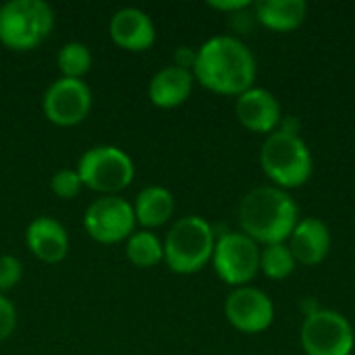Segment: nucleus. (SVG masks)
Returning a JSON list of instances; mask_svg holds the SVG:
<instances>
[{
  "label": "nucleus",
  "instance_id": "obj_13",
  "mask_svg": "<svg viewBox=\"0 0 355 355\" xmlns=\"http://www.w3.org/2000/svg\"><path fill=\"white\" fill-rule=\"evenodd\" d=\"M110 40L127 52L150 50L156 42V27L148 12L135 6L121 8L108 23Z\"/></svg>",
  "mask_w": 355,
  "mask_h": 355
},
{
  "label": "nucleus",
  "instance_id": "obj_4",
  "mask_svg": "<svg viewBox=\"0 0 355 355\" xmlns=\"http://www.w3.org/2000/svg\"><path fill=\"white\" fill-rule=\"evenodd\" d=\"M164 262L177 275H196L212 262L216 235L202 216H183L166 233Z\"/></svg>",
  "mask_w": 355,
  "mask_h": 355
},
{
  "label": "nucleus",
  "instance_id": "obj_25",
  "mask_svg": "<svg viewBox=\"0 0 355 355\" xmlns=\"http://www.w3.org/2000/svg\"><path fill=\"white\" fill-rule=\"evenodd\" d=\"M208 6L216 8L220 12H239V10H245L248 6H252V2L250 0H210Z\"/></svg>",
  "mask_w": 355,
  "mask_h": 355
},
{
  "label": "nucleus",
  "instance_id": "obj_12",
  "mask_svg": "<svg viewBox=\"0 0 355 355\" xmlns=\"http://www.w3.org/2000/svg\"><path fill=\"white\" fill-rule=\"evenodd\" d=\"M235 114L248 131L266 133V135L279 129L283 116L277 96L266 87H256V85L237 96Z\"/></svg>",
  "mask_w": 355,
  "mask_h": 355
},
{
  "label": "nucleus",
  "instance_id": "obj_18",
  "mask_svg": "<svg viewBox=\"0 0 355 355\" xmlns=\"http://www.w3.org/2000/svg\"><path fill=\"white\" fill-rule=\"evenodd\" d=\"M256 17L272 31H295L308 17V4L304 0H260Z\"/></svg>",
  "mask_w": 355,
  "mask_h": 355
},
{
  "label": "nucleus",
  "instance_id": "obj_5",
  "mask_svg": "<svg viewBox=\"0 0 355 355\" xmlns=\"http://www.w3.org/2000/svg\"><path fill=\"white\" fill-rule=\"evenodd\" d=\"M52 29L54 10L44 0H8L0 6V44L8 50H33Z\"/></svg>",
  "mask_w": 355,
  "mask_h": 355
},
{
  "label": "nucleus",
  "instance_id": "obj_6",
  "mask_svg": "<svg viewBox=\"0 0 355 355\" xmlns=\"http://www.w3.org/2000/svg\"><path fill=\"white\" fill-rule=\"evenodd\" d=\"M83 187L102 196H116L135 177L133 158L116 146H94L81 154L75 168Z\"/></svg>",
  "mask_w": 355,
  "mask_h": 355
},
{
  "label": "nucleus",
  "instance_id": "obj_21",
  "mask_svg": "<svg viewBox=\"0 0 355 355\" xmlns=\"http://www.w3.org/2000/svg\"><path fill=\"white\" fill-rule=\"evenodd\" d=\"M295 264L297 262L287 243L264 245L260 252V270L272 281H283V279L291 277L295 270Z\"/></svg>",
  "mask_w": 355,
  "mask_h": 355
},
{
  "label": "nucleus",
  "instance_id": "obj_22",
  "mask_svg": "<svg viewBox=\"0 0 355 355\" xmlns=\"http://www.w3.org/2000/svg\"><path fill=\"white\" fill-rule=\"evenodd\" d=\"M50 189L60 200H73L81 193L83 183L75 168H60L50 179Z\"/></svg>",
  "mask_w": 355,
  "mask_h": 355
},
{
  "label": "nucleus",
  "instance_id": "obj_9",
  "mask_svg": "<svg viewBox=\"0 0 355 355\" xmlns=\"http://www.w3.org/2000/svg\"><path fill=\"white\" fill-rule=\"evenodd\" d=\"M135 225L133 204L121 196H100L87 206L83 216L85 233L102 245L127 241L135 233Z\"/></svg>",
  "mask_w": 355,
  "mask_h": 355
},
{
  "label": "nucleus",
  "instance_id": "obj_2",
  "mask_svg": "<svg viewBox=\"0 0 355 355\" xmlns=\"http://www.w3.org/2000/svg\"><path fill=\"white\" fill-rule=\"evenodd\" d=\"M237 220L241 233L252 237L258 245L285 243L300 223V208L289 191L277 185H264L243 196Z\"/></svg>",
  "mask_w": 355,
  "mask_h": 355
},
{
  "label": "nucleus",
  "instance_id": "obj_10",
  "mask_svg": "<svg viewBox=\"0 0 355 355\" xmlns=\"http://www.w3.org/2000/svg\"><path fill=\"white\" fill-rule=\"evenodd\" d=\"M92 89L83 79L58 77L48 85L42 98L44 116L56 127H75L83 123L92 110Z\"/></svg>",
  "mask_w": 355,
  "mask_h": 355
},
{
  "label": "nucleus",
  "instance_id": "obj_1",
  "mask_svg": "<svg viewBox=\"0 0 355 355\" xmlns=\"http://www.w3.org/2000/svg\"><path fill=\"white\" fill-rule=\"evenodd\" d=\"M193 79L223 96H239L256 83V56L248 44L235 35H214L206 40L193 62Z\"/></svg>",
  "mask_w": 355,
  "mask_h": 355
},
{
  "label": "nucleus",
  "instance_id": "obj_15",
  "mask_svg": "<svg viewBox=\"0 0 355 355\" xmlns=\"http://www.w3.org/2000/svg\"><path fill=\"white\" fill-rule=\"evenodd\" d=\"M289 241V250L295 262L304 266H318L320 262H324L333 243L329 227L316 216L302 218L295 225Z\"/></svg>",
  "mask_w": 355,
  "mask_h": 355
},
{
  "label": "nucleus",
  "instance_id": "obj_7",
  "mask_svg": "<svg viewBox=\"0 0 355 355\" xmlns=\"http://www.w3.org/2000/svg\"><path fill=\"white\" fill-rule=\"evenodd\" d=\"M262 248L241 231H229L216 237L212 266L218 279L231 287H245L260 272Z\"/></svg>",
  "mask_w": 355,
  "mask_h": 355
},
{
  "label": "nucleus",
  "instance_id": "obj_14",
  "mask_svg": "<svg viewBox=\"0 0 355 355\" xmlns=\"http://www.w3.org/2000/svg\"><path fill=\"white\" fill-rule=\"evenodd\" d=\"M27 250L46 264H58L69 254V233L52 216H37L27 225L25 231Z\"/></svg>",
  "mask_w": 355,
  "mask_h": 355
},
{
  "label": "nucleus",
  "instance_id": "obj_17",
  "mask_svg": "<svg viewBox=\"0 0 355 355\" xmlns=\"http://www.w3.org/2000/svg\"><path fill=\"white\" fill-rule=\"evenodd\" d=\"M133 212L137 225H141L146 231L158 229L171 220L175 212V198L162 185L144 187L133 202Z\"/></svg>",
  "mask_w": 355,
  "mask_h": 355
},
{
  "label": "nucleus",
  "instance_id": "obj_20",
  "mask_svg": "<svg viewBox=\"0 0 355 355\" xmlns=\"http://www.w3.org/2000/svg\"><path fill=\"white\" fill-rule=\"evenodd\" d=\"M92 62H94L92 52L81 42H67L56 54L60 77H67V79H83L89 73Z\"/></svg>",
  "mask_w": 355,
  "mask_h": 355
},
{
  "label": "nucleus",
  "instance_id": "obj_11",
  "mask_svg": "<svg viewBox=\"0 0 355 355\" xmlns=\"http://www.w3.org/2000/svg\"><path fill=\"white\" fill-rule=\"evenodd\" d=\"M225 316L239 333L258 335L270 329L275 320V306L272 300L258 287H235L225 302Z\"/></svg>",
  "mask_w": 355,
  "mask_h": 355
},
{
  "label": "nucleus",
  "instance_id": "obj_8",
  "mask_svg": "<svg viewBox=\"0 0 355 355\" xmlns=\"http://www.w3.org/2000/svg\"><path fill=\"white\" fill-rule=\"evenodd\" d=\"M306 355H352L355 335L349 320L335 310H316L306 316L300 331Z\"/></svg>",
  "mask_w": 355,
  "mask_h": 355
},
{
  "label": "nucleus",
  "instance_id": "obj_23",
  "mask_svg": "<svg viewBox=\"0 0 355 355\" xmlns=\"http://www.w3.org/2000/svg\"><path fill=\"white\" fill-rule=\"evenodd\" d=\"M23 277V266L21 260L12 254H2L0 256V293L15 289L21 283Z\"/></svg>",
  "mask_w": 355,
  "mask_h": 355
},
{
  "label": "nucleus",
  "instance_id": "obj_19",
  "mask_svg": "<svg viewBox=\"0 0 355 355\" xmlns=\"http://www.w3.org/2000/svg\"><path fill=\"white\" fill-rule=\"evenodd\" d=\"M125 256L137 268H154L164 262V243L152 231H135L127 239Z\"/></svg>",
  "mask_w": 355,
  "mask_h": 355
},
{
  "label": "nucleus",
  "instance_id": "obj_3",
  "mask_svg": "<svg viewBox=\"0 0 355 355\" xmlns=\"http://www.w3.org/2000/svg\"><path fill=\"white\" fill-rule=\"evenodd\" d=\"M260 164L266 177L285 191L306 185L314 171L308 144L300 135L281 129L266 135L260 150Z\"/></svg>",
  "mask_w": 355,
  "mask_h": 355
},
{
  "label": "nucleus",
  "instance_id": "obj_16",
  "mask_svg": "<svg viewBox=\"0 0 355 355\" xmlns=\"http://www.w3.org/2000/svg\"><path fill=\"white\" fill-rule=\"evenodd\" d=\"M193 73L177 64H168L154 73L148 85V98L156 108L171 110L185 104L193 89Z\"/></svg>",
  "mask_w": 355,
  "mask_h": 355
},
{
  "label": "nucleus",
  "instance_id": "obj_26",
  "mask_svg": "<svg viewBox=\"0 0 355 355\" xmlns=\"http://www.w3.org/2000/svg\"><path fill=\"white\" fill-rule=\"evenodd\" d=\"M196 52H198V50H191V48H187V46L177 48V52H175V64L181 67V69L191 71V69H193V62H196Z\"/></svg>",
  "mask_w": 355,
  "mask_h": 355
},
{
  "label": "nucleus",
  "instance_id": "obj_24",
  "mask_svg": "<svg viewBox=\"0 0 355 355\" xmlns=\"http://www.w3.org/2000/svg\"><path fill=\"white\" fill-rule=\"evenodd\" d=\"M17 329V308L0 293V343L6 341Z\"/></svg>",
  "mask_w": 355,
  "mask_h": 355
}]
</instances>
